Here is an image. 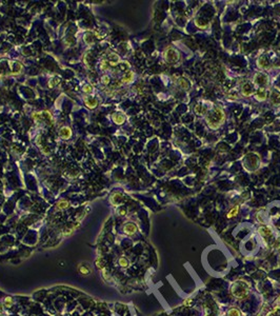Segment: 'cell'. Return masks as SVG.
<instances>
[{
    "label": "cell",
    "instance_id": "cell-1",
    "mask_svg": "<svg viewBox=\"0 0 280 316\" xmlns=\"http://www.w3.org/2000/svg\"><path fill=\"white\" fill-rule=\"evenodd\" d=\"M205 120L208 125L211 129H218L225 121V113L223 111V109H221L220 106H215L213 109V111L208 112V114L205 115Z\"/></svg>",
    "mask_w": 280,
    "mask_h": 316
},
{
    "label": "cell",
    "instance_id": "cell-2",
    "mask_svg": "<svg viewBox=\"0 0 280 316\" xmlns=\"http://www.w3.org/2000/svg\"><path fill=\"white\" fill-rule=\"evenodd\" d=\"M232 294L238 299H243L246 297L250 292V286H249L248 282L244 280H237L234 282V284L231 288Z\"/></svg>",
    "mask_w": 280,
    "mask_h": 316
},
{
    "label": "cell",
    "instance_id": "cell-3",
    "mask_svg": "<svg viewBox=\"0 0 280 316\" xmlns=\"http://www.w3.org/2000/svg\"><path fill=\"white\" fill-rule=\"evenodd\" d=\"M259 157H258L257 154H254V153H250V154L246 155V157L243 158V166L249 172H253L255 170H257L258 166H259Z\"/></svg>",
    "mask_w": 280,
    "mask_h": 316
},
{
    "label": "cell",
    "instance_id": "cell-4",
    "mask_svg": "<svg viewBox=\"0 0 280 316\" xmlns=\"http://www.w3.org/2000/svg\"><path fill=\"white\" fill-rule=\"evenodd\" d=\"M163 57L167 60V62H169L170 65H177L180 61V54L173 46H167L165 48L164 53H163Z\"/></svg>",
    "mask_w": 280,
    "mask_h": 316
},
{
    "label": "cell",
    "instance_id": "cell-5",
    "mask_svg": "<svg viewBox=\"0 0 280 316\" xmlns=\"http://www.w3.org/2000/svg\"><path fill=\"white\" fill-rule=\"evenodd\" d=\"M269 82H270L269 76H268L264 72H258V73H256V74L254 75L253 83H254V86H256L258 89L259 88L265 89L266 87L269 86Z\"/></svg>",
    "mask_w": 280,
    "mask_h": 316
},
{
    "label": "cell",
    "instance_id": "cell-6",
    "mask_svg": "<svg viewBox=\"0 0 280 316\" xmlns=\"http://www.w3.org/2000/svg\"><path fill=\"white\" fill-rule=\"evenodd\" d=\"M258 233H259V235L263 238V240L265 242H269L270 239L273 237V230H272L270 227L264 226V224L258 229Z\"/></svg>",
    "mask_w": 280,
    "mask_h": 316
},
{
    "label": "cell",
    "instance_id": "cell-7",
    "mask_svg": "<svg viewBox=\"0 0 280 316\" xmlns=\"http://www.w3.org/2000/svg\"><path fill=\"white\" fill-rule=\"evenodd\" d=\"M254 96H255V99L258 100V101H264V100L268 99L269 95H268V92H266V89L259 88L255 91Z\"/></svg>",
    "mask_w": 280,
    "mask_h": 316
},
{
    "label": "cell",
    "instance_id": "cell-8",
    "mask_svg": "<svg viewBox=\"0 0 280 316\" xmlns=\"http://www.w3.org/2000/svg\"><path fill=\"white\" fill-rule=\"evenodd\" d=\"M241 93H242V95L244 97H250V96H252V95H254L255 90L253 89L252 84H251L250 82H246V83H244V84L242 86V88H241Z\"/></svg>",
    "mask_w": 280,
    "mask_h": 316
},
{
    "label": "cell",
    "instance_id": "cell-9",
    "mask_svg": "<svg viewBox=\"0 0 280 316\" xmlns=\"http://www.w3.org/2000/svg\"><path fill=\"white\" fill-rule=\"evenodd\" d=\"M257 67L261 70H266L270 67V61L266 56H261L257 59Z\"/></svg>",
    "mask_w": 280,
    "mask_h": 316
},
{
    "label": "cell",
    "instance_id": "cell-10",
    "mask_svg": "<svg viewBox=\"0 0 280 316\" xmlns=\"http://www.w3.org/2000/svg\"><path fill=\"white\" fill-rule=\"evenodd\" d=\"M270 100H271V104L274 106H280V92L278 91L274 90L273 92L271 93V97H270Z\"/></svg>",
    "mask_w": 280,
    "mask_h": 316
},
{
    "label": "cell",
    "instance_id": "cell-11",
    "mask_svg": "<svg viewBox=\"0 0 280 316\" xmlns=\"http://www.w3.org/2000/svg\"><path fill=\"white\" fill-rule=\"evenodd\" d=\"M194 112H195V114H197V115L202 116V115H206L208 111V108H206V106H203L201 103H196L194 106Z\"/></svg>",
    "mask_w": 280,
    "mask_h": 316
},
{
    "label": "cell",
    "instance_id": "cell-12",
    "mask_svg": "<svg viewBox=\"0 0 280 316\" xmlns=\"http://www.w3.org/2000/svg\"><path fill=\"white\" fill-rule=\"evenodd\" d=\"M123 231H124V233L127 234V235H133V234L136 233L137 227L135 226L134 224L130 222V224H126L124 227H123Z\"/></svg>",
    "mask_w": 280,
    "mask_h": 316
},
{
    "label": "cell",
    "instance_id": "cell-13",
    "mask_svg": "<svg viewBox=\"0 0 280 316\" xmlns=\"http://www.w3.org/2000/svg\"><path fill=\"white\" fill-rule=\"evenodd\" d=\"M112 118H113L114 122L117 123V125H122V123L125 121V117L120 113H115L113 116H112Z\"/></svg>",
    "mask_w": 280,
    "mask_h": 316
},
{
    "label": "cell",
    "instance_id": "cell-14",
    "mask_svg": "<svg viewBox=\"0 0 280 316\" xmlns=\"http://www.w3.org/2000/svg\"><path fill=\"white\" fill-rule=\"evenodd\" d=\"M177 84H178V87H180L182 90H189V89H190V83H189V81L186 80V79L182 78V77L177 79Z\"/></svg>",
    "mask_w": 280,
    "mask_h": 316
},
{
    "label": "cell",
    "instance_id": "cell-15",
    "mask_svg": "<svg viewBox=\"0 0 280 316\" xmlns=\"http://www.w3.org/2000/svg\"><path fill=\"white\" fill-rule=\"evenodd\" d=\"M60 136L62 137L63 139H69V137L72 136V131L69 128L63 127L60 129Z\"/></svg>",
    "mask_w": 280,
    "mask_h": 316
},
{
    "label": "cell",
    "instance_id": "cell-16",
    "mask_svg": "<svg viewBox=\"0 0 280 316\" xmlns=\"http://www.w3.org/2000/svg\"><path fill=\"white\" fill-rule=\"evenodd\" d=\"M239 210H240L239 205H235V207H233V208L227 212V218H234V217H236L239 213Z\"/></svg>",
    "mask_w": 280,
    "mask_h": 316
},
{
    "label": "cell",
    "instance_id": "cell-17",
    "mask_svg": "<svg viewBox=\"0 0 280 316\" xmlns=\"http://www.w3.org/2000/svg\"><path fill=\"white\" fill-rule=\"evenodd\" d=\"M134 80V73L133 72H127L126 74L124 75V76L122 77V81L125 83H129V82H132V81Z\"/></svg>",
    "mask_w": 280,
    "mask_h": 316
},
{
    "label": "cell",
    "instance_id": "cell-18",
    "mask_svg": "<svg viewBox=\"0 0 280 316\" xmlns=\"http://www.w3.org/2000/svg\"><path fill=\"white\" fill-rule=\"evenodd\" d=\"M78 271H79V273H80V274L86 275V276L90 274V272H91L90 268H88V267H86V265H79Z\"/></svg>",
    "mask_w": 280,
    "mask_h": 316
},
{
    "label": "cell",
    "instance_id": "cell-19",
    "mask_svg": "<svg viewBox=\"0 0 280 316\" xmlns=\"http://www.w3.org/2000/svg\"><path fill=\"white\" fill-rule=\"evenodd\" d=\"M240 315H241L240 311L238 309H236V308H232V309H230L227 311V316H240Z\"/></svg>",
    "mask_w": 280,
    "mask_h": 316
},
{
    "label": "cell",
    "instance_id": "cell-20",
    "mask_svg": "<svg viewBox=\"0 0 280 316\" xmlns=\"http://www.w3.org/2000/svg\"><path fill=\"white\" fill-rule=\"evenodd\" d=\"M238 93L236 92V91H231V92L229 93V95H227V98H229L230 100H237L238 99Z\"/></svg>",
    "mask_w": 280,
    "mask_h": 316
},
{
    "label": "cell",
    "instance_id": "cell-21",
    "mask_svg": "<svg viewBox=\"0 0 280 316\" xmlns=\"http://www.w3.org/2000/svg\"><path fill=\"white\" fill-rule=\"evenodd\" d=\"M84 102H86V104L88 106V108H95V106H97V100H95V99H93V101L90 99H86L84 100Z\"/></svg>",
    "mask_w": 280,
    "mask_h": 316
},
{
    "label": "cell",
    "instance_id": "cell-22",
    "mask_svg": "<svg viewBox=\"0 0 280 316\" xmlns=\"http://www.w3.org/2000/svg\"><path fill=\"white\" fill-rule=\"evenodd\" d=\"M67 207H69V202H67V200H61L58 202V209H67Z\"/></svg>",
    "mask_w": 280,
    "mask_h": 316
},
{
    "label": "cell",
    "instance_id": "cell-23",
    "mask_svg": "<svg viewBox=\"0 0 280 316\" xmlns=\"http://www.w3.org/2000/svg\"><path fill=\"white\" fill-rule=\"evenodd\" d=\"M119 265H121V267H127L129 265V260H127L126 258H124V257H121L120 259H119Z\"/></svg>",
    "mask_w": 280,
    "mask_h": 316
},
{
    "label": "cell",
    "instance_id": "cell-24",
    "mask_svg": "<svg viewBox=\"0 0 280 316\" xmlns=\"http://www.w3.org/2000/svg\"><path fill=\"white\" fill-rule=\"evenodd\" d=\"M4 305H5V307H7V308H10L12 305H13V300H12V298H11V297L5 298V300H4Z\"/></svg>",
    "mask_w": 280,
    "mask_h": 316
},
{
    "label": "cell",
    "instance_id": "cell-25",
    "mask_svg": "<svg viewBox=\"0 0 280 316\" xmlns=\"http://www.w3.org/2000/svg\"><path fill=\"white\" fill-rule=\"evenodd\" d=\"M102 82H103L104 84H107V83L110 82V77L109 76H103V77H102Z\"/></svg>",
    "mask_w": 280,
    "mask_h": 316
},
{
    "label": "cell",
    "instance_id": "cell-26",
    "mask_svg": "<svg viewBox=\"0 0 280 316\" xmlns=\"http://www.w3.org/2000/svg\"><path fill=\"white\" fill-rule=\"evenodd\" d=\"M83 91H84L86 93L92 92V87H91V86H84V87H83Z\"/></svg>",
    "mask_w": 280,
    "mask_h": 316
},
{
    "label": "cell",
    "instance_id": "cell-27",
    "mask_svg": "<svg viewBox=\"0 0 280 316\" xmlns=\"http://www.w3.org/2000/svg\"><path fill=\"white\" fill-rule=\"evenodd\" d=\"M100 69H101V70H105V69H107V62H105V61H102L101 65H100Z\"/></svg>",
    "mask_w": 280,
    "mask_h": 316
},
{
    "label": "cell",
    "instance_id": "cell-28",
    "mask_svg": "<svg viewBox=\"0 0 280 316\" xmlns=\"http://www.w3.org/2000/svg\"><path fill=\"white\" fill-rule=\"evenodd\" d=\"M257 220L260 222V224H263V219L261 218V215L260 214H257Z\"/></svg>",
    "mask_w": 280,
    "mask_h": 316
},
{
    "label": "cell",
    "instance_id": "cell-29",
    "mask_svg": "<svg viewBox=\"0 0 280 316\" xmlns=\"http://www.w3.org/2000/svg\"><path fill=\"white\" fill-rule=\"evenodd\" d=\"M258 316H260V315H258Z\"/></svg>",
    "mask_w": 280,
    "mask_h": 316
}]
</instances>
